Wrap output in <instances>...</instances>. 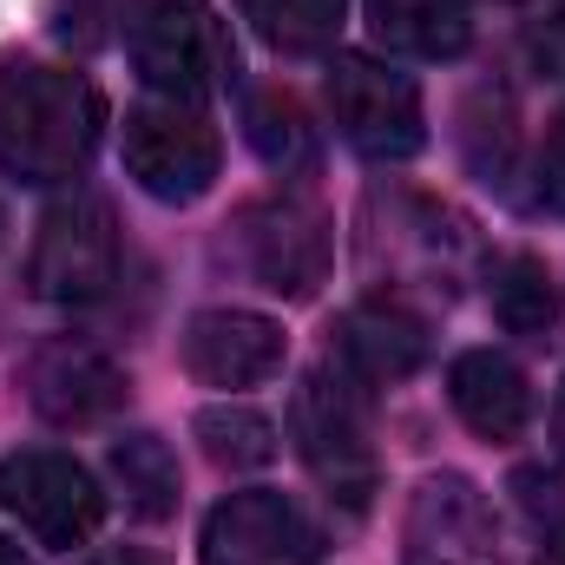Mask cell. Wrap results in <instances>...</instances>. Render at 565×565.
Segmentation results:
<instances>
[{"mask_svg":"<svg viewBox=\"0 0 565 565\" xmlns=\"http://www.w3.org/2000/svg\"><path fill=\"white\" fill-rule=\"evenodd\" d=\"M106 132V99L73 66H0V171L20 184H66Z\"/></svg>","mask_w":565,"mask_h":565,"instance_id":"6da1fadb","label":"cell"},{"mask_svg":"<svg viewBox=\"0 0 565 565\" xmlns=\"http://www.w3.org/2000/svg\"><path fill=\"white\" fill-rule=\"evenodd\" d=\"M289 434H296V454L302 467L316 473V487L335 500V507H369L375 500V427H369V382L342 362V355H322L296 402H289Z\"/></svg>","mask_w":565,"mask_h":565,"instance_id":"7a4b0ae2","label":"cell"},{"mask_svg":"<svg viewBox=\"0 0 565 565\" xmlns=\"http://www.w3.org/2000/svg\"><path fill=\"white\" fill-rule=\"evenodd\" d=\"M329 119L375 164H402L427 145L422 86L375 53H335L329 60Z\"/></svg>","mask_w":565,"mask_h":565,"instance_id":"3957f363","label":"cell"},{"mask_svg":"<svg viewBox=\"0 0 565 565\" xmlns=\"http://www.w3.org/2000/svg\"><path fill=\"white\" fill-rule=\"evenodd\" d=\"M132 66L158 99L178 106H204L231 73H237V46L224 33V20L198 0H158L132 26Z\"/></svg>","mask_w":565,"mask_h":565,"instance_id":"277c9868","label":"cell"},{"mask_svg":"<svg viewBox=\"0 0 565 565\" xmlns=\"http://www.w3.org/2000/svg\"><path fill=\"white\" fill-rule=\"evenodd\" d=\"M33 296L60 302V309H86L119 282V224L106 198H60L40 217L33 257H26Z\"/></svg>","mask_w":565,"mask_h":565,"instance_id":"5b68a950","label":"cell"},{"mask_svg":"<svg viewBox=\"0 0 565 565\" xmlns=\"http://www.w3.org/2000/svg\"><path fill=\"white\" fill-rule=\"evenodd\" d=\"M217 164H224V145H217V126L198 106L145 99V106L126 113V171H132V184L145 198L198 204L217 184Z\"/></svg>","mask_w":565,"mask_h":565,"instance_id":"8992f818","label":"cell"},{"mask_svg":"<svg viewBox=\"0 0 565 565\" xmlns=\"http://www.w3.org/2000/svg\"><path fill=\"white\" fill-rule=\"evenodd\" d=\"M0 507L53 553H73L99 533L106 520V493L99 480L73 460V454H53V447H26V454H7L0 460Z\"/></svg>","mask_w":565,"mask_h":565,"instance_id":"52a82bcc","label":"cell"},{"mask_svg":"<svg viewBox=\"0 0 565 565\" xmlns=\"http://www.w3.org/2000/svg\"><path fill=\"white\" fill-rule=\"evenodd\" d=\"M237 231H244V264L264 289L316 296V282L329 277V217H322V204L277 191V198L250 204Z\"/></svg>","mask_w":565,"mask_h":565,"instance_id":"ba28073f","label":"cell"},{"mask_svg":"<svg viewBox=\"0 0 565 565\" xmlns=\"http://www.w3.org/2000/svg\"><path fill=\"white\" fill-rule=\"evenodd\" d=\"M402 565H500L493 513H487L473 480L427 473L415 487L408 526H402Z\"/></svg>","mask_w":565,"mask_h":565,"instance_id":"9c48e42d","label":"cell"},{"mask_svg":"<svg viewBox=\"0 0 565 565\" xmlns=\"http://www.w3.org/2000/svg\"><path fill=\"white\" fill-rule=\"evenodd\" d=\"M204 565H316V533L296 513V500H282L270 487L231 493L198 540Z\"/></svg>","mask_w":565,"mask_h":565,"instance_id":"30bf717a","label":"cell"},{"mask_svg":"<svg viewBox=\"0 0 565 565\" xmlns=\"http://www.w3.org/2000/svg\"><path fill=\"white\" fill-rule=\"evenodd\" d=\"M178 355L204 388H257L282 369V329L257 309H204L184 322Z\"/></svg>","mask_w":565,"mask_h":565,"instance_id":"8fae6325","label":"cell"},{"mask_svg":"<svg viewBox=\"0 0 565 565\" xmlns=\"http://www.w3.org/2000/svg\"><path fill=\"white\" fill-rule=\"evenodd\" d=\"M26 402L53 427H93L126 402V375L93 342H46L26 362Z\"/></svg>","mask_w":565,"mask_h":565,"instance_id":"7c38bea8","label":"cell"},{"mask_svg":"<svg viewBox=\"0 0 565 565\" xmlns=\"http://www.w3.org/2000/svg\"><path fill=\"white\" fill-rule=\"evenodd\" d=\"M335 355H342L369 388L408 382V375L427 362V322L402 302V296H369V302H355V309L342 316Z\"/></svg>","mask_w":565,"mask_h":565,"instance_id":"4fadbf2b","label":"cell"},{"mask_svg":"<svg viewBox=\"0 0 565 565\" xmlns=\"http://www.w3.org/2000/svg\"><path fill=\"white\" fill-rule=\"evenodd\" d=\"M447 402H454L460 422L473 427L480 440H493V447L520 440L526 422H533V388H526V375H520L507 355H493V349L454 355V369H447Z\"/></svg>","mask_w":565,"mask_h":565,"instance_id":"5bb4252c","label":"cell"},{"mask_svg":"<svg viewBox=\"0 0 565 565\" xmlns=\"http://www.w3.org/2000/svg\"><path fill=\"white\" fill-rule=\"evenodd\" d=\"M369 26L388 53L408 60H460L473 40L467 0H369Z\"/></svg>","mask_w":565,"mask_h":565,"instance_id":"9a60e30c","label":"cell"},{"mask_svg":"<svg viewBox=\"0 0 565 565\" xmlns=\"http://www.w3.org/2000/svg\"><path fill=\"white\" fill-rule=\"evenodd\" d=\"M487 302L500 316L507 335H546L553 316H559V296H553V277L533 250H507L487 264Z\"/></svg>","mask_w":565,"mask_h":565,"instance_id":"2e32d148","label":"cell"},{"mask_svg":"<svg viewBox=\"0 0 565 565\" xmlns=\"http://www.w3.org/2000/svg\"><path fill=\"white\" fill-rule=\"evenodd\" d=\"M106 467H113V480H119V493H126V507H132L139 520H164V513L178 507V460H171V447H164L158 434H126V440H113Z\"/></svg>","mask_w":565,"mask_h":565,"instance_id":"e0dca14e","label":"cell"},{"mask_svg":"<svg viewBox=\"0 0 565 565\" xmlns=\"http://www.w3.org/2000/svg\"><path fill=\"white\" fill-rule=\"evenodd\" d=\"M349 0H244V20L277 46V53H322L342 33Z\"/></svg>","mask_w":565,"mask_h":565,"instance_id":"ac0fdd59","label":"cell"},{"mask_svg":"<svg viewBox=\"0 0 565 565\" xmlns=\"http://www.w3.org/2000/svg\"><path fill=\"white\" fill-rule=\"evenodd\" d=\"M250 145L270 171H302L316 158V126L302 119V106L289 93H257L250 99Z\"/></svg>","mask_w":565,"mask_h":565,"instance_id":"d6986e66","label":"cell"},{"mask_svg":"<svg viewBox=\"0 0 565 565\" xmlns=\"http://www.w3.org/2000/svg\"><path fill=\"white\" fill-rule=\"evenodd\" d=\"M198 440H204V454L217 467H270L277 460V427L264 422L257 408H237V402L204 408L198 415Z\"/></svg>","mask_w":565,"mask_h":565,"instance_id":"ffe728a7","label":"cell"},{"mask_svg":"<svg viewBox=\"0 0 565 565\" xmlns=\"http://www.w3.org/2000/svg\"><path fill=\"white\" fill-rule=\"evenodd\" d=\"M126 7H132V0H60V33H66L73 46H106V40L119 33Z\"/></svg>","mask_w":565,"mask_h":565,"instance_id":"44dd1931","label":"cell"},{"mask_svg":"<svg viewBox=\"0 0 565 565\" xmlns=\"http://www.w3.org/2000/svg\"><path fill=\"white\" fill-rule=\"evenodd\" d=\"M540 191L553 198L565 211V113L553 119V132H546V151H540Z\"/></svg>","mask_w":565,"mask_h":565,"instance_id":"7402d4cb","label":"cell"},{"mask_svg":"<svg viewBox=\"0 0 565 565\" xmlns=\"http://www.w3.org/2000/svg\"><path fill=\"white\" fill-rule=\"evenodd\" d=\"M553 454L565 460V382H559V395H553Z\"/></svg>","mask_w":565,"mask_h":565,"instance_id":"603a6c76","label":"cell"},{"mask_svg":"<svg viewBox=\"0 0 565 565\" xmlns=\"http://www.w3.org/2000/svg\"><path fill=\"white\" fill-rule=\"evenodd\" d=\"M540 565H565V526L546 540V553H540Z\"/></svg>","mask_w":565,"mask_h":565,"instance_id":"cb8c5ba5","label":"cell"},{"mask_svg":"<svg viewBox=\"0 0 565 565\" xmlns=\"http://www.w3.org/2000/svg\"><path fill=\"white\" fill-rule=\"evenodd\" d=\"M0 565H26V559H20V546H13V540H0Z\"/></svg>","mask_w":565,"mask_h":565,"instance_id":"d4e9b609","label":"cell"},{"mask_svg":"<svg viewBox=\"0 0 565 565\" xmlns=\"http://www.w3.org/2000/svg\"><path fill=\"white\" fill-rule=\"evenodd\" d=\"M99 565H151V559H139V553H113V559H99Z\"/></svg>","mask_w":565,"mask_h":565,"instance_id":"484cf974","label":"cell"}]
</instances>
